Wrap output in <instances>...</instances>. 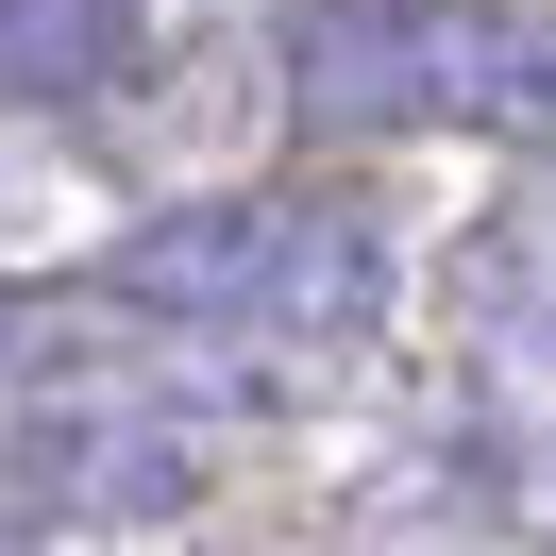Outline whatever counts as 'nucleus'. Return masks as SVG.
<instances>
[{
    "label": "nucleus",
    "mask_w": 556,
    "mask_h": 556,
    "mask_svg": "<svg viewBox=\"0 0 556 556\" xmlns=\"http://www.w3.org/2000/svg\"><path fill=\"white\" fill-rule=\"evenodd\" d=\"M270 85L304 136H522V152H556V17H506V0H287Z\"/></svg>",
    "instance_id": "f257e3e1"
},
{
    "label": "nucleus",
    "mask_w": 556,
    "mask_h": 556,
    "mask_svg": "<svg viewBox=\"0 0 556 556\" xmlns=\"http://www.w3.org/2000/svg\"><path fill=\"white\" fill-rule=\"evenodd\" d=\"M102 304L118 320H169V338H304L354 354L388 338V219L354 203H169L102 253Z\"/></svg>",
    "instance_id": "f03ea898"
},
{
    "label": "nucleus",
    "mask_w": 556,
    "mask_h": 556,
    "mask_svg": "<svg viewBox=\"0 0 556 556\" xmlns=\"http://www.w3.org/2000/svg\"><path fill=\"white\" fill-rule=\"evenodd\" d=\"M35 489L68 522H152V506H186V439H152V421H51Z\"/></svg>",
    "instance_id": "7ed1b4c3"
}]
</instances>
